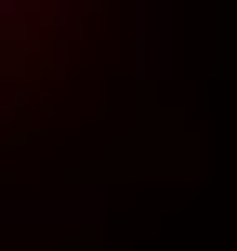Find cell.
<instances>
[{
	"label": "cell",
	"mask_w": 237,
	"mask_h": 251,
	"mask_svg": "<svg viewBox=\"0 0 237 251\" xmlns=\"http://www.w3.org/2000/svg\"><path fill=\"white\" fill-rule=\"evenodd\" d=\"M13 53H26V0H0V66H13Z\"/></svg>",
	"instance_id": "7a4b0ae2"
},
{
	"label": "cell",
	"mask_w": 237,
	"mask_h": 251,
	"mask_svg": "<svg viewBox=\"0 0 237 251\" xmlns=\"http://www.w3.org/2000/svg\"><path fill=\"white\" fill-rule=\"evenodd\" d=\"M92 13H106V0H26V40H53V53H66V40L92 26Z\"/></svg>",
	"instance_id": "6da1fadb"
}]
</instances>
